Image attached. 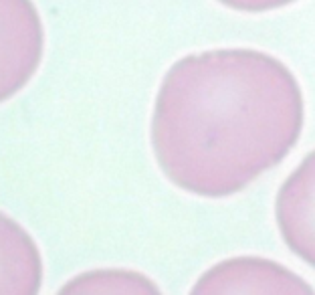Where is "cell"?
<instances>
[{"mask_svg": "<svg viewBox=\"0 0 315 295\" xmlns=\"http://www.w3.org/2000/svg\"><path fill=\"white\" fill-rule=\"evenodd\" d=\"M303 129V95L279 59L216 49L176 61L162 79L152 148L178 188L224 198L287 158Z\"/></svg>", "mask_w": 315, "mask_h": 295, "instance_id": "cell-1", "label": "cell"}, {"mask_svg": "<svg viewBox=\"0 0 315 295\" xmlns=\"http://www.w3.org/2000/svg\"><path fill=\"white\" fill-rule=\"evenodd\" d=\"M45 29L33 0H0V103L14 97L39 71Z\"/></svg>", "mask_w": 315, "mask_h": 295, "instance_id": "cell-2", "label": "cell"}, {"mask_svg": "<svg viewBox=\"0 0 315 295\" xmlns=\"http://www.w3.org/2000/svg\"><path fill=\"white\" fill-rule=\"evenodd\" d=\"M188 295H315L285 265L262 257H232L204 271Z\"/></svg>", "mask_w": 315, "mask_h": 295, "instance_id": "cell-3", "label": "cell"}, {"mask_svg": "<svg viewBox=\"0 0 315 295\" xmlns=\"http://www.w3.org/2000/svg\"><path fill=\"white\" fill-rule=\"evenodd\" d=\"M275 217L285 245L315 269V150L283 182Z\"/></svg>", "mask_w": 315, "mask_h": 295, "instance_id": "cell-4", "label": "cell"}, {"mask_svg": "<svg viewBox=\"0 0 315 295\" xmlns=\"http://www.w3.org/2000/svg\"><path fill=\"white\" fill-rule=\"evenodd\" d=\"M43 285V257L14 219L0 210V295H39Z\"/></svg>", "mask_w": 315, "mask_h": 295, "instance_id": "cell-5", "label": "cell"}, {"mask_svg": "<svg viewBox=\"0 0 315 295\" xmlns=\"http://www.w3.org/2000/svg\"><path fill=\"white\" fill-rule=\"evenodd\" d=\"M57 295H162L156 283L134 269H91L69 279Z\"/></svg>", "mask_w": 315, "mask_h": 295, "instance_id": "cell-6", "label": "cell"}, {"mask_svg": "<svg viewBox=\"0 0 315 295\" xmlns=\"http://www.w3.org/2000/svg\"><path fill=\"white\" fill-rule=\"evenodd\" d=\"M218 2L228 6V8L243 10V12H267V10L287 6L295 0H218Z\"/></svg>", "mask_w": 315, "mask_h": 295, "instance_id": "cell-7", "label": "cell"}]
</instances>
